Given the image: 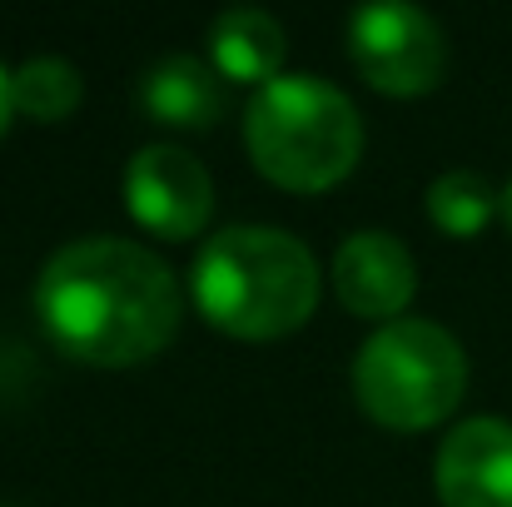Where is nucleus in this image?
Masks as SVG:
<instances>
[{
	"label": "nucleus",
	"instance_id": "obj_1",
	"mask_svg": "<svg viewBox=\"0 0 512 507\" xmlns=\"http://www.w3.org/2000/svg\"><path fill=\"white\" fill-rule=\"evenodd\" d=\"M179 309L170 264L115 234L60 244L35 279V319L50 343L100 368L155 358L179 329Z\"/></svg>",
	"mask_w": 512,
	"mask_h": 507
},
{
	"label": "nucleus",
	"instance_id": "obj_2",
	"mask_svg": "<svg viewBox=\"0 0 512 507\" xmlns=\"http://www.w3.org/2000/svg\"><path fill=\"white\" fill-rule=\"evenodd\" d=\"M194 304L239 338L294 334L319 304V259L274 224H229L199 244L189 269Z\"/></svg>",
	"mask_w": 512,
	"mask_h": 507
},
{
	"label": "nucleus",
	"instance_id": "obj_3",
	"mask_svg": "<svg viewBox=\"0 0 512 507\" xmlns=\"http://www.w3.org/2000/svg\"><path fill=\"white\" fill-rule=\"evenodd\" d=\"M244 145L274 184L329 189L358 160L363 125L339 85L299 70L254 90L244 115Z\"/></svg>",
	"mask_w": 512,
	"mask_h": 507
},
{
	"label": "nucleus",
	"instance_id": "obj_4",
	"mask_svg": "<svg viewBox=\"0 0 512 507\" xmlns=\"http://www.w3.org/2000/svg\"><path fill=\"white\" fill-rule=\"evenodd\" d=\"M468 388L463 343L433 319L378 324L353 353V398L388 428L443 423Z\"/></svg>",
	"mask_w": 512,
	"mask_h": 507
},
{
	"label": "nucleus",
	"instance_id": "obj_5",
	"mask_svg": "<svg viewBox=\"0 0 512 507\" xmlns=\"http://www.w3.org/2000/svg\"><path fill=\"white\" fill-rule=\"evenodd\" d=\"M348 50L383 95H423L448 70L443 25L413 0H368L348 15Z\"/></svg>",
	"mask_w": 512,
	"mask_h": 507
},
{
	"label": "nucleus",
	"instance_id": "obj_6",
	"mask_svg": "<svg viewBox=\"0 0 512 507\" xmlns=\"http://www.w3.org/2000/svg\"><path fill=\"white\" fill-rule=\"evenodd\" d=\"M125 209L160 239H194L214 209V179L179 145H145L125 165Z\"/></svg>",
	"mask_w": 512,
	"mask_h": 507
},
{
	"label": "nucleus",
	"instance_id": "obj_7",
	"mask_svg": "<svg viewBox=\"0 0 512 507\" xmlns=\"http://www.w3.org/2000/svg\"><path fill=\"white\" fill-rule=\"evenodd\" d=\"M433 483L443 507H512V423L468 418L433 458Z\"/></svg>",
	"mask_w": 512,
	"mask_h": 507
},
{
	"label": "nucleus",
	"instance_id": "obj_8",
	"mask_svg": "<svg viewBox=\"0 0 512 507\" xmlns=\"http://www.w3.org/2000/svg\"><path fill=\"white\" fill-rule=\"evenodd\" d=\"M334 289H339L343 309H353L358 319L393 324L418 289V264L398 234L358 229L334 254Z\"/></svg>",
	"mask_w": 512,
	"mask_h": 507
},
{
	"label": "nucleus",
	"instance_id": "obj_9",
	"mask_svg": "<svg viewBox=\"0 0 512 507\" xmlns=\"http://www.w3.org/2000/svg\"><path fill=\"white\" fill-rule=\"evenodd\" d=\"M140 105L155 125L209 130L229 110V80L199 55H165L140 75Z\"/></svg>",
	"mask_w": 512,
	"mask_h": 507
},
{
	"label": "nucleus",
	"instance_id": "obj_10",
	"mask_svg": "<svg viewBox=\"0 0 512 507\" xmlns=\"http://www.w3.org/2000/svg\"><path fill=\"white\" fill-rule=\"evenodd\" d=\"M209 65L234 85H269L284 65V25L259 5H229L209 20Z\"/></svg>",
	"mask_w": 512,
	"mask_h": 507
},
{
	"label": "nucleus",
	"instance_id": "obj_11",
	"mask_svg": "<svg viewBox=\"0 0 512 507\" xmlns=\"http://www.w3.org/2000/svg\"><path fill=\"white\" fill-rule=\"evenodd\" d=\"M10 85H15V110L45 125L75 115V105L85 100V80L65 55H30Z\"/></svg>",
	"mask_w": 512,
	"mask_h": 507
},
{
	"label": "nucleus",
	"instance_id": "obj_12",
	"mask_svg": "<svg viewBox=\"0 0 512 507\" xmlns=\"http://www.w3.org/2000/svg\"><path fill=\"white\" fill-rule=\"evenodd\" d=\"M498 209H503V194L478 169H448L428 184V214L453 239H473Z\"/></svg>",
	"mask_w": 512,
	"mask_h": 507
},
{
	"label": "nucleus",
	"instance_id": "obj_13",
	"mask_svg": "<svg viewBox=\"0 0 512 507\" xmlns=\"http://www.w3.org/2000/svg\"><path fill=\"white\" fill-rule=\"evenodd\" d=\"M10 80H15V75L0 65V130L10 125V110H15V85H10Z\"/></svg>",
	"mask_w": 512,
	"mask_h": 507
},
{
	"label": "nucleus",
	"instance_id": "obj_14",
	"mask_svg": "<svg viewBox=\"0 0 512 507\" xmlns=\"http://www.w3.org/2000/svg\"><path fill=\"white\" fill-rule=\"evenodd\" d=\"M503 219H508V229H512V179H508V189H503Z\"/></svg>",
	"mask_w": 512,
	"mask_h": 507
},
{
	"label": "nucleus",
	"instance_id": "obj_15",
	"mask_svg": "<svg viewBox=\"0 0 512 507\" xmlns=\"http://www.w3.org/2000/svg\"><path fill=\"white\" fill-rule=\"evenodd\" d=\"M0 507H10V503H0Z\"/></svg>",
	"mask_w": 512,
	"mask_h": 507
}]
</instances>
